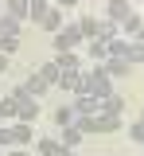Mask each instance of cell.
Returning <instances> with one entry per match:
<instances>
[{"label":"cell","instance_id":"1","mask_svg":"<svg viewBox=\"0 0 144 156\" xmlns=\"http://www.w3.org/2000/svg\"><path fill=\"white\" fill-rule=\"evenodd\" d=\"M82 94H94V98H109L113 94V82H109L101 62H98L94 70H82Z\"/></svg>","mask_w":144,"mask_h":156},{"label":"cell","instance_id":"2","mask_svg":"<svg viewBox=\"0 0 144 156\" xmlns=\"http://www.w3.org/2000/svg\"><path fill=\"white\" fill-rule=\"evenodd\" d=\"M8 98H16V121H23V125H31V121L39 117V98L23 94V86H20V90H8Z\"/></svg>","mask_w":144,"mask_h":156},{"label":"cell","instance_id":"3","mask_svg":"<svg viewBox=\"0 0 144 156\" xmlns=\"http://www.w3.org/2000/svg\"><path fill=\"white\" fill-rule=\"evenodd\" d=\"M82 27H78V23H66V27H62V31H55V47H59V51H74V47H82Z\"/></svg>","mask_w":144,"mask_h":156},{"label":"cell","instance_id":"4","mask_svg":"<svg viewBox=\"0 0 144 156\" xmlns=\"http://www.w3.org/2000/svg\"><path fill=\"white\" fill-rule=\"evenodd\" d=\"M74 113L78 117H94V113H101V98H94V94H74Z\"/></svg>","mask_w":144,"mask_h":156},{"label":"cell","instance_id":"5","mask_svg":"<svg viewBox=\"0 0 144 156\" xmlns=\"http://www.w3.org/2000/svg\"><path fill=\"white\" fill-rule=\"evenodd\" d=\"M117 129H121L117 113H94V121H90V133H117Z\"/></svg>","mask_w":144,"mask_h":156},{"label":"cell","instance_id":"6","mask_svg":"<svg viewBox=\"0 0 144 156\" xmlns=\"http://www.w3.org/2000/svg\"><path fill=\"white\" fill-rule=\"evenodd\" d=\"M55 86H62L66 94H82V70H59Z\"/></svg>","mask_w":144,"mask_h":156},{"label":"cell","instance_id":"7","mask_svg":"<svg viewBox=\"0 0 144 156\" xmlns=\"http://www.w3.org/2000/svg\"><path fill=\"white\" fill-rule=\"evenodd\" d=\"M39 23L51 31V35H55V31H62V8H59V4H51V8H47V16H43Z\"/></svg>","mask_w":144,"mask_h":156},{"label":"cell","instance_id":"8","mask_svg":"<svg viewBox=\"0 0 144 156\" xmlns=\"http://www.w3.org/2000/svg\"><path fill=\"white\" fill-rule=\"evenodd\" d=\"M47 86H51V82H47V78H43L39 70H35V74H31V78H27V82H23V94L39 98V94H47Z\"/></svg>","mask_w":144,"mask_h":156},{"label":"cell","instance_id":"9","mask_svg":"<svg viewBox=\"0 0 144 156\" xmlns=\"http://www.w3.org/2000/svg\"><path fill=\"white\" fill-rule=\"evenodd\" d=\"M101 66H105V74H109V78H125V74H129V62H125V58H117V55H109Z\"/></svg>","mask_w":144,"mask_h":156},{"label":"cell","instance_id":"10","mask_svg":"<svg viewBox=\"0 0 144 156\" xmlns=\"http://www.w3.org/2000/svg\"><path fill=\"white\" fill-rule=\"evenodd\" d=\"M55 62H59V70H82V58L74 55V51H59Z\"/></svg>","mask_w":144,"mask_h":156},{"label":"cell","instance_id":"11","mask_svg":"<svg viewBox=\"0 0 144 156\" xmlns=\"http://www.w3.org/2000/svg\"><path fill=\"white\" fill-rule=\"evenodd\" d=\"M101 113H117V117L125 113V98L117 94V90H113L109 98H101Z\"/></svg>","mask_w":144,"mask_h":156},{"label":"cell","instance_id":"12","mask_svg":"<svg viewBox=\"0 0 144 156\" xmlns=\"http://www.w3.org/2000/svg\"><path fill=\"white\" fill-rule=\"evenodd\" d=\"M4 16H12V20H27V0H4Z\"/></svg>","mask_w":144,"mask_h":156},{"label":"cell","instance_id":"13","mask_svg":"<svg viewBox=\"0 0 144 156\" xmlns=\"http://www.w3.org/2000/svg\"><path fill=\"white\" fill-rule=\"evenodd\" d=\"M129 12H132V4H129V0H109V20H113V23L125 20Z\"/></svg>","mask_w":144,"mask_h":156},{"label":"cell","instance_id":"14","mask_svg":"<svg viewBox=\"0 0 144 156\" xmlns=\"http://www.w3.org/2000/svg\"><path fill=\"white\" fill-rule=\"evenodd\" d=\"M140 23H144L140 16H132V12H129L125 20H117V31H121V35H136V27H140Z\"/></svg>","mask_w":144,"mask_h":156},{"label":"cell","instance_id":"15","mask_svg":"<svg viewBox=\"0 0 144 156\" xmlns=\"http://www.w3.org/2000/svg\"><path fill=\"white\" fill-rule=\"evenodd\" d=\"M27 140H31V125L12 121V144H27Z\"/></svg>","mask_w":144,"mask_h":156},{"label":"cell","instance_id":"16","mask_svg":"<svg viewBox=\"0 0 144 156\" xmlns=\"http://www.w3.org/2000/svg\"><path fill=\"white\" fill-rule=\"evenodd\" d=\"M51 117H55V125L62 129V125H74V117H78V113H74V105H59Z\"/></svg>","mask_w":144,"mask_h":156},{"label":"cell","instance_id":"17","mask_svg":"<svg viewBox=\"0 0 144 156\" xmlns=\"http://www.w3.org/2000/svg\"><path fill=\"white\" fill-rule=\"evenodd\" d=\"M82 136H86V133L78 129V125H62V144H66V148H74Z\"/></svg>","mask_w":144,"mask_h":156},{"label":"cell","instance_id":"18","mask_svg":"<svg viewBox=\"0 0 144 156\" xmlns=\"http://www.w3.org/2000/svg\"><path fill=\"white\" fill-rule=\"evenodd\" d=\"M90 58H94V62H105V58H109V43H105V39H94V43H90Z\"/></svg>","mask_w":144,"mask_h":156},{"label":"cell","instance_id":"19","mask_svg":"<svg viewBox=\"0 0 144 156\" xmlns=\"http://www.w3.org/2000/svg\"><path fill=\"white\" fill-rule=\"evenodd\" d=\"M0 35H16V39H20V20H12V16L0 12Z\"/></svg>","mask_w":144,"mask_h":156},{"label":"cell","instance_id":"20","mask_svg":"<svg viewBox=\"0 0 144 156\" xmlns=\"http://www.w3.org/2000/svg\"><path fill=\"white\" fill-rule=\"evenodd\" d=\"M8 121H16V98H4L0 101V125H8Z\"/></svg>","mask_w":144,"mask_h":156},{"label":"cell","instance_id":"21","mask_svg":"<svg viewBox=\"0 0 144 156\" xmlns=\"http://www.w3.org/2000/svg\"><path fill=\"white\" fill-rule=\"evenodd\" d=\"M98 23H101V20H94V16H82V20H78V27H82L86 39H98Z\"/></svg>","mask_w":144,"mask_h":156},{"label":"cell","instance_id":"22","mask_svg":"<svg viewBox=\"0 0 144 156\" xmlns=\"http://www.w3.org/2000/svg\"><path fill=\"white\" fill-rule=\"evenodd\" d=\"M39 74L47 78L51 86H55V82H59V62H55V58H51V62H43V66H39Z\"/></svg>","mask_w":144,"mask_h":156},{"label":"cell","instance_id":"23","mask_svg":"<svg viewBox=\"0 0 144 156\" xmlns=\"http://www.w3.org/2000/svg\"><path fill=\"white\" fill-rule=\"evenodd\" d=\"M113 35H117V23H113V20H101V23H98V39H105V43H109Z\"/></svg>","mask_w":144,"mask_h":156},{"label":"cell","instance_id":"24","mask_svg":"<svg viewBox=\"0 0 144 156\" xmlns=\"http://www.w3.org/2000/svg\"><path fill=\"white\" fill-rule=\"evenodd\" d=\"M0 51H4V55H16V51H20V39L16 35H0Z\"/></svg>","mask_w":144,"mask_h":156},{"label":"cell","instance_id":"25","mask_svg":"<svg viewBox=\"0 0 144 156\" xmlns=\"http://www.w3.org/2000/svg\"><path fill=\"white\" fill-rule=\"evenodd\" d=\"M59 144H62V140H51V136H43V140H39V156H55V152H59Z\"/></svg>","mask_w":144,"mask_h":156},{"label":"cell","instance_id":"26","mask_svg":"<svg viewBox=\"0 0 144 156\" xmlns=\"http://www.w3.org/2000/svg\"><path fill=\"white\" fill-rule=\"evenodd\" d=\"M129 136H132V140H140V144H144V121H136V125L129 129Z\"/></svg>","mask_w":144,"mask_h":156},{"label":"cell","instance_id":"27","mask_svg":"<svg viewBox=\"0 0 144 156\" xmlns=\"http://www.w3.org/2000/svg\"><path fill=\"white\" fill-rule=\"evenodd\" d=\"M12 144V125H0V148Z\"/></svg>","mask_w":144,"mask_h":156},{"label":"cell","instance_id":"28","mask_svg":"<svg viewBox=\"0 0 144 156\" xmlns=\"http://www.w3.org/2000/svg\"><path fill=\"white\" fill-rule=\"evenodd\" d=\"M55 156H74V148H66V144H59V152Z\"/></svg>","mask_w":144,"mask_h":156},{"label":"cell","instance_id":"29","mask_svg":"<svg viewBox=\"0 0 144 156\" xmlns=\"http://www.w3.org/2000/svg\"><path fill=\"white\" fill-rule=\"evenodd\" d=\"M4 70H8V55L0 51V74H4Z\"/></svg>","mask_w":144,"mask_h":156},{"label":"cell","instance_id":"30","mask_svg":"<svg viewBox=\"0 0 144 156\" xmlns=\"http://www.w3.org/2000/svg\"><path fill=\"white\" fill-rule=\"evenodd\" d=\"M136 43H140V47H144V23H140V27H136Z\"/></svg>","mask_w":144,"mask_h":156},{"label":"cell","instance_id":"31","mask_svg":"<svg viewBox=\"0 0 144 156\" xmlns=\"http://www.w3.org/2000/svg\"><path fill=\"white\" fill-rule=\"evenodd\" d=\"M74 4H78V0H59V8H74Z\"/></svg>","mask_w":144,"mask_h":156},{"label":"cell","instance_id":"32","mask_svg":"<svg viewBox=\"0 0 144 156\" xmlns=\"http://www.w3.org/2000/svg\"><path fill=\"white\" fill-rule=\"evenodd\" d=\"M8 156H27V152H23V148H16V152H8Z\"/></svg>","mask_w":144,"mask_h":156},{"label":"cell","instance_id":"33","mask_svg":"<svg viewBox=\"0 0 144 156\" xmlns=\"http://www.w3.org/2000/svg\"><path fill=\"white\" fill-rule=\"evenodd\" d=\"M140 121H144V117H140Z\"/></svg>","mask_w":144,"mask_h":156}]
</instances>
